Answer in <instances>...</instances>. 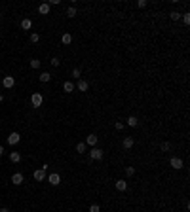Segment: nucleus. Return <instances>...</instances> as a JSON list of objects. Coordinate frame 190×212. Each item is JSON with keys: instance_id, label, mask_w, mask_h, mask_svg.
Listing matches in <instances>:
<instances>
[{"instance_id": "4", "label": "nucleus", "mask_w": 190, "mask_h": 212, "mask_svg": "<svg viewBox=\"0 0 190 212\" xmlns=\"http://www.w3.org/2000/svg\"><path fill=\"white\" fill-rule=\"evenodd\" d=\"M89 157L95 159V161L103 159V150H101V148H91V150H89Z\"/></svg>"}, {"instance_id": "3", "label": "nucleus", "mask_w": 190, "mask_h": 212, "mask_svg": "<svg viewBox=\"0 0 190 212\" xmlns=\"http://www.w3.org/2000/svg\"><path fill=\"white\" fill-rule=\"evenodd\" d=\"M169 165H171V169H175V170H181L184 167V163H183L181 157H171V159H169Z\"/></svg>"}, {"instance_id": "1", "label": "nucleus", "mask_w": 190, "mask_h": 212, "mask_svg": "<svg viewBox=\"0 0 190 212\" xmlns=\"http://www.w3.org/2000/svg\"><path fill=\"white\" fill-rule=\"evenodd\" d=\"M46 170H48V165H42L40 169L34 170L33 176H34V180H36V182H44V180H46Z\"/></svg>"}, {"instance_id": "24", "label": "nucleus", "mask_w": 190, "mask_h": 212, "mask_svg": "<svg viewBox=\"0 0 190 212\" xmlns=\"http://www.w3.org/2000/svg\"><path fill=\"white\" fill-rule=\"evenodd\" d=\"M80 74H82V72H80V68H72V78H76V80H80V78H82Z\"/></svg>"}, {"instance_id": "34", "label": "nucleus", "mask_w": 190, "mask_h": 212, "mask_svg": "<svg viewBox=\"0 0 190 212\" xmlns=\"http://www.w3.org/2000/svg\"><path fill=\"white\" fill-rule=\"evenodd\" d=\"M0 212H10V208H0Z\"/></svg>"}, {"instance_id": "14", "label": "nucleus", "mask_w": 190, "mask_h": 212, "mask_svg": "<svg viewBox=\"0 0 190 212\" xmlns=\"http://www.w3.org/2000/svg\"><path fill=\"white\" fill-rule=\"evenodd\" d=\"M10 161H12V163H19V161H21V153H19V152H10Z\"/></svg>"}, {"instance_id": "11", "label": "nucleus", "mask_w": 190, "mask_h": 212, "mask_svg": "<svg viewBox=\"0 0 190 212\" xmlns=\"http://www.w3.org/2000/svg\"><path fill=\"white\" fill-rule=\"evenodd\" d=\"M38 13H40V15H48V13H50V4H48V2H42V4L38 6Z\"/></svg>"}, {"instance_id": "21", "label": "nucleus", "mask_w": 190, "mask_h": 212, "mask_svg": "<svg viewBox=\"0 0 190 212\" xmlns=\"http://www.w3.org/2000/svg\"><path fill=\"white\" fill-rule=\"evenodd\" d=\"M67 17H70V19L76 17V8H74V6H69V8H67Z\"/></svg>"}, {"instance_id": "12", "label": "nucleus", "mask_w": 190, "mask_h": 212, "mask_svg": "<svg viewBox=\"0 0 190 212\" xmlns=\"http://www.w3.org/2000/svg\"><path fill=\"white\" fill-rule=\"evenodd\" d=\"M88 87H89V84H88V81H86V80H78V84H76V89H78V91H88Z\"/></svg>"}, {"instance_id": "19", "label": "nucleus", "mask_w": 190, "mask_h": 212, "mask_svg": "<svg viewBox=\"0 0 190 212\" xmlns=\"http://www.w3.org/2000/svg\"><path fill=\"white\" fill-rule=\"evenodd\" d=\"M127 125H129V127H137V125H139V120H137L135 116H129V117H127Z\"/></svg>"}, {"instance_id": "18", "label": "nucleus", "mask_w": 190, "mask_h": 212, "mask_svg": "<svg viewBox=\"0 0 190 212\" xmlns=\"http://www.w3.org/2000/svg\"><path fill=\"white\" fill-rule=\"evenodd\" d=\"M30 27H33V21H30L29 17L21 21V29H23V30H30Z\"/></svg>"}, {"instance_id": "33", "label": "nucleus", "mask_w": 190, "mask_h": 212, "mask_svg": "<svg viewBox=\"0 0 190 212\" xmlns=\"http://www.w3.org/2000/svg\"><path fill=\"white\" fill-rule=\"evenodd\" d=\"M48 4H50V6H57V4H59V0H50Z\"/></svg>"}, {"instance_id": "27", "label": "nucleus", "mask_w": 190, "mask_h": 212, "mask_svg": "<svg viewBox=\"0 0 190 212\" xmlns=\"http://www.w3.org/2000/svg\"><path fill=\"white\" fill-rule=\"evenodd\" d=\"M38 40H40V36H38L36 32H33V34H30V42H33V44H36Z\"/></svg>"}, {"instance_id": "20", "label": "nucleus", "mask_w": 190, "mask_h": 212, "mask_svg": "<svg viewBox=\"0 0 190 212\" xmlns=\"http://www.w3.org/2000/svg\"><path fill=\"white\" fill-rule=\"evenodd\" d=\"M86 150H88L86 142H78V144H76V152H78V153H86Z\"/></svg>"}, {"instance_id": "5", "label": "nucleus", "mask_w": 190, "mask_h": 212, "mask_svg": "<svg viewBox=\"0 0 190 212\" xmlns=\"http://www.w3.org/2000/svg\"><path fill=\"white\" fill-rule=\"evenodd\" d=\"M46 180H48L51 186H59V184H61V176H59L57 172H51L50 176H46Z\"/></svg>"}, {"instance_id": "6", "label": "nucleus", "mask_w": 190, "mask_h": 212, "mask_svg": "<svg viewBox=\"0 0 190 212\" xmlns=\"http://www.w3.org/2000/svg\"><path fill=\"white\" fill-rule=\"evenodd\" d=\"M19 140H21V134H19V133H10L8 134V144H10V146H15Z\"/></svg>"}, {"instance_id": "13", "label": "nucleus", "mask_w": 190, "mask_h": 212, "mask_svg": "<svg viewBox=\"0 0 190 212\" xmlns=\"http://www.w3.org/2000/svg\"><path fill=\"white\" fill-rule=\"evenodd\" d=\"M63 89H65V93H72V91H76V85L72 84V81H65Z\"/></svg>"}, {"instance_id": "22", "label": "nucleus", "mask_w": 190, "mask_h": 212, "mask_svg": "<svg viewBox=\"0 0 190 212\" xmlns=\"http://www.w3.org/2000/svg\"><path fill=\"white\" fill-rule=\"evenodd\" d=\"M169 19H171V21H179V19H181V13H179L177 10H175V12L169 13Z\"/></svg>"}, {"instance_id": "28", "label": "nucleus", "mask_w": 190, "mask_h": 212, "mask_svg": "<svg viewBox=\"0 0 190 212\" xmlns=\"http://www.w3.org/2000/svg\"><path fill=\"white\" fill-rule=\"evenodd\" d=\"M114 127H116V131H124V127H126V125H124L122 121H116V123H114Z\"/></svg>"}, {"instance_id": "31", "label": "nucleus", "mask_w": 190, "mask_h": 212, "mask_svg": "<svg viewBox=\"0 0 190 212\" xmlns=\"http://www.w3.org/2000/svg\"><path fill=\"white\" fill-rule=\"evenodd\" d=\"M89 212H101V206L99 205H91L89 206Z\"/></svg>"}, {"instance_id": "36", "label": "nucleus", "mask_w": 190, "mask_h": 212, "mask_svg": "<svg viewBox=\"0 0 190 212\" xmlns=\"http://www.w3.org/2000/svg\"><path fill=\"white\" fill-rule=\"evenodd\" d=\"M2 100H4V97H2V95H0V102H2Z\"/></svg>"}, {"instance_id": "35", "label": "nucleus", "mask_w": 190, "mask_h": 212, "mask_svg": "<svg viewBox=\"0 0 190 212\" xmlns=\"http://www.w3.org/2000/svg\"><path fill=\"white\" fill-rule=\"evenodd\" d=\"M2 153H4V146H0V156H2Z\"/></svg>"}, {"instance_id": "26", "label": "nucleus", "mask_w": 190, "mask_h": 212, "mask_svg": "<svg viewBox=\"0 0 190 212\" xmlns=\"http://www.w3.org/2000/svg\"><path fill=\"white\" fill-rule=\"evenodd\" d=\"M30 66H33V68H40V61L38 59H30Z\"/></svg>"}, {"instance_id": "32", "label": "nucleus", "mask_w": 190, "mask_h": 212, "mask_svg": "<svg viewBox=\"0 0 190 212\" xmlns=\"http://www.w3.org/2000/svg\"><path fill=\"white\" fill-rule=\"evenodd\" d=\"M137 6H139V8H146V0H139V2H137Z\"/></svg>"}, {"instance_id": "15", "label": "nucleus", "mask_w": 190, "mask_h": 212, "mask_svg": "<svg viewBox=\"0 0 190 212\" xmlns=\"http://www.w3.org/2000/svg\"><path fill=\"white\" fill-rule=\"evenodd\" d=\"M38 80L42 81V84H48V81L51 80V74H50V72H42V74L38 76Z\"/></svg>"}, {"instance_id": "2", "label": "nucleus", "mask_w": 190, "mask_h": 212, "mask_svg": "<svg viewBox=\"0 0 190 212\" xmlns=\"http://www.w3.org/2000/svg\"><path fill=\"white\" fill-rule=\"evenodd\" d=\"M42 102H44L42 93H33V95H30V104H33L34 108H40V106H42Z\"/></svg>"}, {"instance_id": "23", "label": "nucleus", "mask_w": 190, "mask_h": 212, "mask_svg": "<svg viewBox=\"0 0 190 212\" xmlns=\"http://www.w3.org/2000/svg\"><path fill=\"white\" fill-rule=\"evenodd\" d=\"M181 19H183L184 25H190V13H188V12H186V13H181Z\"/></svg>"}, {"instance_id": "30", "label": "nucleus", "mask_w": 190, "mask_h": 212, "mask_svg": "<svg viewBox=\"0 0 190 212\" xmlns=\"http://www.w3.org/2000/svg\"><path fill=\"white\" fill-rule=\"evenodd\" d=\"M126 174H127V176H133V174H135V169H133V167H126Z\"/></svg>"}, {"instance_id": "17", "label": "nucleus", "mask_w": 190, "mask_h": 212, "mask_svg": "<svg viewBox=\"0 0 190 212\" xmlns=\"http://www.w3.org/2000/svg\"><path fill=\"white\" fill-rule=\"evenodd\" d=\"M61 42H63L65 45L72 44V34H69V32H67V34H63V36H61Z\"/></svg>"}, {"instance_id": "10", "label": "nucleus", "mask_w": 190, "mask_h": 212, "mask_svg": "<svg viewBox=\"0 0 190 212\" xmlns=\"http://www.w3.org/2000/svg\"><path fill=\"white\" fill-rule=\"evenodd\" d=\"M97 140H99V138H97V134H89V136L86 138V146L95 148V146H97Z\"/></svg>"}, {"instance_id": "7", "label": "nucleus", "mask_w": 190, "mask_h": 212, "mask_svg": "<svg viewBox=\"0 0 190 212\" xmlns=\"http://www.w3.org/2000/svg\"><path fill=\"white\" fill-rule=\"evenodd\" d=\"M2 85L6 87V89H12V87L15 85V78H13V76H4V80H2Z\"/></svg>"}, {"instance_id": "16", "label": "nucleus", "mask_w": 190, "mask_h": 212, "mask_svg": "<svg viewBox=\"0 0 190 212\" xmlns=\"http://www.w3.org/2000/svg\"><path fill=\"white\" fill-rule=\"evenodd\" d=\"M116 189L118 191H126L127 189V182H126V180H118V182H116Z\"/></svg>"}, {"instance_id": "8", "label": "nucleus", "mask_w": 190, "mask_h": 212, "mask_svg": "<svg viewBox=\"0 0 190 212\" xmlns=\"http://www.w3.org/2000/svg\"><path fill=\"white\" fill-rule=\"evenodd\" d=\"M23 182H25V176H23L21 172H15L13 176H12V184H13V186H21Z\"/></svg>"}, {"instance_id": "9", "label": "nucleus", "mask_w": 190, "mask_h": 212, "mask_svg": "<svg viewBox=\"0 0 190 212\" xmlns=\"http://www.w3.org/2000/svg\"><path fill=\"white\" fill-rule=\"evenodd\" d=\"M133 144H135V140H133V136H126L124 140H122V146H124V150H131Z\"/></svg>"}, {"instance_id": "29", "label": "nucleus", "mask_w": 190, "mask_h": 212, "mask_svg": "<svg viewBox=\"0 0 190 212\" xmlns=\"http://www.w3.org/2000/svg\"><path fill=\"white\" fill-rule=\"evenodd\" d=\"M169 150H171V144H169V142H163V144H162V152H169Z\"/></svg>"}, {"instance_id": "25", "label": "nucleus", "mask_w": 190, "mask_h": 212, "mask_svg": "<svg viewBox=\"0 0 190 212\" xmlns=\"http://www.w3.org/2000/svg\"><path fill=\"white\" fill-rule=\"evenodd\" d=\"M50 63H51V66H55V68H57V66L61 65V61H59V57H53V59H51Z\"/></svg>"}]
</instances>
